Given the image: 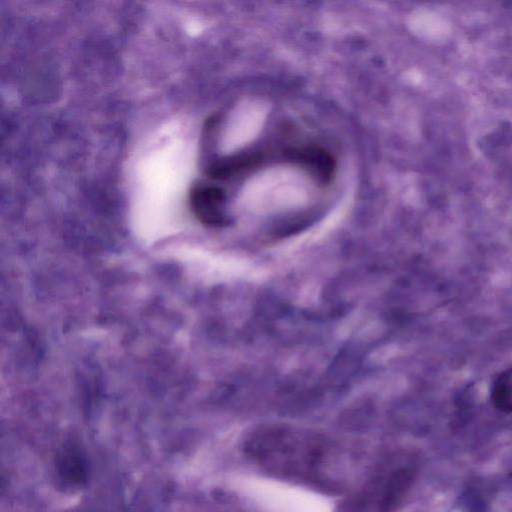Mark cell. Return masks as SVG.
I'll list each match as a JSON object with an SVG mask.
<instances>
[{
	"label": "cell",
	"mask_w": 512,
	"mask_h": 512,
	"mask_svg": "<svg viewBox=\"0 0 512 512\" xmlns=\"http://www.w3.org/2000/svg\"><path fill=\"white\" fill-rule=\"evenodd\" d=\"M287 159L305 170L318 184L331 183L336 172V160L326 149L319 146L290 148L285 151Z\"/></svg>",
	"instance_id": "cell-2"
},
{
	"label": "cell",
	"mask_w": 512,
	"mask_h": 512,
	"mask_svg": "<svg viewBox=\"0 0 512 512\" xmlns=\"http://www.w3.org/2000/svg\"><path fill=\"white\" fill-rule=\"evenodd\" d=\"M493 406L504 413H512V366L500 372L490 389Z\"/></svg>",
	"instance_id": "cell-4"
},
{
	"label": "cell",
	"mask_w": 512,
	"mask_h": 512,
	"mask_svg": "<svg viewBox=\"0 0 512 512\" xmlns=\"http://www.w3.org/2000/svg\"><path fill=\"white\" fill-rule=\"evenodd\" d=\"M225 203V191L217 185L200 182L191 188L190 208L193 214L206 225L216 227L226 223Z\"/></svg>",
	"instance_id": "cell-1"
},
{
	"label": "cell",
	"mask_w": 512,
	"mask_h": 512,
	"mask_svg": "<svg viewBox=\"0 0 512 512\" xmlns=\"http://www.w3.org/2000/svg\"><path fill=\"white\" fill-rule=\"evenodd\" d=\"M260 151L238 153L213 162L207 168V175L213 180H227L259 166L263 162Z\"/></svg>",
	"instance_id": "cell-3"
},
{
	"label": "cell",
	"mask_w": 512,
	"mask_h": 512,
	"mask_svg": "<svg viewBox=\"0 0 512 512\" xmlns=\"http://www.w3.org/2000/svg\"><path fill=\"white\" fill-rule=\"evenodd\" d=\"M59 473L73 483L82 481L85 476V465L81 455L74 450L62 453L59 460Z\"/></svg>",
	"instance_id": "cell-5"
}]
</instances>
